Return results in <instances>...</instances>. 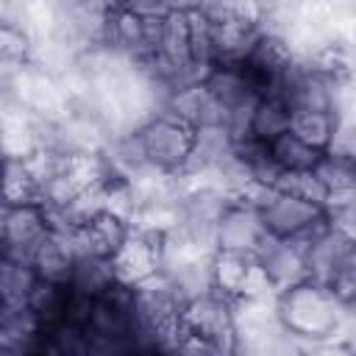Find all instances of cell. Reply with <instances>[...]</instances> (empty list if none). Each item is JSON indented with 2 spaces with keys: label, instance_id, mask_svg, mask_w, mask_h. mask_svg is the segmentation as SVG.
Returning <instances> with one entry per match:
<instances>
[{
  "label": "cell",
  "instance_id": "obj_15",
  "mask_svg": "<svg viewBox=\"0 0 356 356\" xmlns=\"http://www.w3.org/2000/svg\"><path fill=\"white\" fill-rule=\"evenodd\" d=\"M44 325L31 306L6 309L0 306V353L3 356H25L42 353Z\"/></svg>",
  "mask_w": 356,
  "mask_h": 356
},
{
  "label": "cell",
  "instance_id": "obj_25",
  "mask_svg": "<svg viewBox=\"0 0 356 356\" xmlns=\"http://www.w3.org/2000/svg\"><path fill=\"white\" fill-rule=\"evenodd\" d=\"M328 222L339 234H345L350 242H356V192L334 197L328 203Z\"/></svg>",
  "mask_w": 356,
  "mask_h": 356
},
{
  "label": "cell",
  "instance_id": "obj_11",
  "mask_svg": "<svg viewBox=\"0 0 356 356\" xmlns=\"http://www.w3.org/2000/svg\"><path fill=\"white\" fill-rule=\"evenodd\" d=\"M253 259L261 267V273H264V278H267V284L273 286L275 295L309 278L306 253L292 239H278V236L267 234L264 242L259 245V250L253 253Z\"/></svg>",
  "mask_w": 356,
  "mask_h": 356
},
{
  "label": "cell",
  "instance_id": "obj_8",
  "mask_svg": "<svg viewBox=\"0 0 356 356\" xmlns=\"http://www.w3.org/2000/svg\"><path fill=\"white\" fill-rule=\"evenodd\" d=\"M47 231H50V217L39 200L36 203H3V214H0L3 256L28 259Z\"/></svg>",
  "mask_w": 356,
  "mask_h": 356
},
{
  "label": "cell",
  "instance_id": "obj_9",
  "mask_svg": "<svg viewBox=\"0 0 356 356\" xmlns=\"http://www.w3.org/2000/svg\"><path fill=\"white\" fill-rule=\"evenodd\" d=\"M267 228L261 220V211L250 195H234L220 217L217 225V250H234V253H256L264 242Z\"/></svg>",
  "mask_w": 356,
  "mask_h": 356
},
{
  "label": "cell",
  "instance_id": "obj_4",
  "mask_svg": "<svg viewBox=\"0 0 356 356\" xmlns=\"http://www.w3.org/2000/svg\"><path fill=\"white\" fill-rule=\"evenodd\" d=\"M134 131L150 170L161 175H184L195 145V131L186 122L175 120L167 111H156Z\"/></svg>",
  "mask_w": 356,
  "mask_h": 356
},
{
  "label": "cell",
  "instance_id": "obj_13",
  "mask_svg": "<svg viewBox=\"0 0 356 356\" xmlns=\"http://www.w3.org/2000/svg\"><path fill=\"white\" fill-rule=\"evenodd\" d=\"M28 261H31V267L36 270L39 281L70 284V281H72L75 261H78V245H75L72 234L50 228V231L39 239V245L31 250Z\"/></svg>",
  "mask_w": 356,
  "mask_h": 356
},
{
  "label": "cell",
  "instance_id": "obj_23",
  "mask_svg": "<svg viewBox=\"0 0 356 356\" xmlns=\"http://www.w3.org/2000/svg\"><path fill=\"white\" fill-rule=\"evenodd\" d=\"M281 189L292 192V195H300L312 203H320V206H328L331 203V195L325 189V184L320 181V175L314 170H303V172H284L281 181H278Z\"/></svg>",
  "mask_w": 356,
  "mask_h": 356
},
{
  "label": "cell",
  "instance_id": "obj_24",
  "mask_svg": "<svg viewBox=\"0 0 356 356\" xmlns=\"http://www.w3.org/2000/svg\"><path fill=\"white\" fill-rule=\"evenodd\" d=\"M209 14L242 19V22H253V25H267V11H264L261 0H217V6Z\"/></svg>",
  "mask_w": 356,
  "mask_h": 356
},
{
  "label": "cell",
  "instance_id": "obj_7",
  "mask_svg": "<svg viewBox=\"0 0 356 356\" xmlns=\"http://www.w3.org/2000/svg\"><path fill=\"white\" fill-rule=\"evenodd\" d=\"M167 259V234L150 231V228H136L125 239V245L114 253V270L117 278L128 286H136L164 270Z\"/></svg>",
  "mask_w": 356,
  "mask_h": 356
},
{
  "label": "cell",
  "instance_id": "obj_20",
  "mask_svg": "<svg viewBox=\"0 0 356 356\" xmlns=\"http://www.w3.org/2000/svg\"><path fill=\"white\" fill-rule=\"evenodd\" d=\"M270 156L275 159V164L281 167V172H303V170H314L320 156L325 150H317L314 145H309L306 139H300L298 134L286 131L281 136H275L270 145Z\"/></svg>",
  "mask_w": 356,
  "mask_h": 356
},
{
  "label": "cell",
  "instance_id": "obj_3",
  "mask_svg": "<svg viewBox=\"0 0 356 356\" xmlns=\"http://www.w3.org/2000/svg\"><path fill=\"white\" fill-rule=\"evenodd\" d=\"M234 195L217 184V181H186L184 195H181V206H178V225L172 231V236H178L181 242L214 253L217 250V225L220 217L228 206Z\"/></svg>",
  "mask_w": 356,
  "mask_h": 356
},
{
  "label": "cell",
  "instance_id": "obj_12",
  "mask_svg": "<svg viewBox=\"0 0 356 356\" xmlns=\"http://www.w3.org/2000/svg\"><path fill=\"white\" fill-rule=\"evenodd\" d=\"M161 111L186 122L192 131H200V128H209V125H222V120H225L222 106L209 92L206 81H192V83H184V86L172 89L167 95Z\"/></svg>",
  "mask_w": 356,
  "mask_h": 356
},
{
  "label": "cell",
  "instance_id": "obj_2",
  "mask_svg": "<svg viewBox=\"0 0 356 356\" xmlns=\"http://www.w3.org/2000/svg\"><path fill=\"white\" fill-rule=\"evenodd\" d=\"M175 350L184 353H236V300L209 289L186 300Z\"/></svg>",
  "mask_w": 356,
  "mask_h": 356
},
{
  "label": "cell",
  "instance_id": "obj_27",
  "mask_svg": "<svg viewBox=\"0 0 356 356\" xmlns=\"http://www.w3.org/2000/svg\"><path fill=\"white\" fill-rule=\"evenodd\" d=\"M156 6H159V14H186L197 8L195 0H156Z\"/></svg>",
  "mask_w": 356,
  "mask_h": 356
},
{
  "label": "cell",
  "instance_id": "obj_28",
  "mask_svg": "<svg viewBox=\"0 0 356 356\" xmlns=\"http://www.w3.org/2000/svg\"><path fill=\"white\" fill-rule=\"evenodd\" d=\"M345 348L356 350V303L348 306V317H345Z\"/></svg>",
  "mask_w": 356,
  "mask_h": 356
},
{
  "label": "cell",
  "instance_id": "obj_14",
  "mask_svg": "<svg viewBox=\"0 0 356 356\" xmlns=\"http://www.w3.org/2000/svg\"><path fill=\"white\" fill-rule=\"evenodd\" d=\"M131 231H134V222L128 217L108 211V209H97L81 231H72V239L78 245V256L81 253H97V256L114 259V253L125 245Z\"/></svg>",
  "mask_w": 356,
  "mask_h": 356
},
{
  "label": "cell",
  "instance_id": "obj_18",
  "mask_svg": "<svg viewBox=\"0 0 356 356\" xmlns=\"http://www.w3.org/2000/svg\"><path fill=\"white\" fill-rule=\"evenodd\" d=\"M117 284H120V278H117L114 261L108 256H97V253H81L78 256L75 270H72V281H70L72 289L97 298V295H106Z\"/></svg>",
  "mask_w": 356,
  "mask_h": 356
},
{
  "label": "cell",
  "instance_id": "obj_6",
  "mask_svg": "<svg viewBox=\"0 0 356 356\" xmlns=\"http://www.w3.org/2000/svg\"><path fill=\"white\" fill-rule=\"evenodd\" d=\"M211 289H217L231 300L275 295L256 259L250 253H234V250L211 253Z\"/></svg>",
  "mask_w": 356,
  "mask_h": 356
},
{
  "label": "cell",
  "instance_id": "obj_17",
  "mask_svg": "<svg viewBox=\"0 0 356 356\" xmlns=\"http://www.w3.org/2000/svg\"><path fill=\"white\" fill-rule=\"evenodd\" d=\"M36 286H39V275L31 267L28 259L3 256V264H0V306H6V309L28 306Z\"/></svg>",
  "mask_w": 356,
  "mask_h": 356
},
{
  "label": "cell",
  "instance_id": "obj_19",
  "mask_svg": "<svg viewBox=\"0 0 356 356\" xmlns=\"http://www.w3.org/2000/svg\"><path fill=\"white\" fill-rule=\"evenodd\" d=\"M337 120L339 114L331 108H292L289 131L314 145L317 150H328L337 131Z\"/></svg>",
  "mask_w": 356,
  "mask_h": 356
},
{
  "label": "cell",
  "instance_id": "obj_16",
  "mask_svg": "<svg viewBox=\"0 0 356 356\" xmlns=\"http://www.w3.org/2000/svg\"><path fill=\"white\" fill-rule=\"evenodd\" d=\"M292 122V106L286 97L275 95V92H264L250 114V125H248V136L259 139L264 145H270L275 136L286 134Z\"/></svg>",
  "mask_w": 356,
  "mask_h": 356
},
{
  "label": "cell",
  "instance_id": "obj_10",
  "mask_svg": "<svg viewBox=\"0 0 356 356\" xmlns=\"http://www.w3.org/2000/svg\"><path fill=\"white\" fill-rule=\"evenodd\" d=\"M298 245L306 253L309 278L323 286H331V281L339 275V270L348 264V259L356 250V242H350L345 234H339L331 222H325L323 228H317Z\"/></svg>",
  "mask_w": 356,
  "mask_h": 356
},
{
  "label": "cell",
  "instance_id": "obj_21",
  "mask_svg": "<svg viewBox=\"0 0 356 356\" xmlns=\"http://www.w3.org/2000/svg\"><path fill=\"white\" fill-rule=\"evenodd\" d=\"M314 172L325 184L331 200L356 192V159L353 156H345V153H337V150H325L320 156Z\"/></svg>",
  "mask_w": 356,
  "mask_h": 356
},
{
  "label": "cell",
  "instance_id": "obj_22",
  "mask_svg": "<svg viewBox=\"0 0 356 356\" xmlns=\"http://www.w3.org/2000/svg\"><path fill=\"white\" fill-rule=\"evenodd\" d=\"M39 184L36 175L22 156H6V181H3V203H36Z\"/></svg>",
  "mask_w": 356,
  "mask_h": 356
},
{
  "label": "cell",
  "instance_id": "obj_1",
  "mask_svg": "<svg viewBox=\"0 0 356 356\" xmlns=\"http://www.w3.org/2000/svg\"><path fill=\"white\" fill-rule=\"evenodd\" d=\"M275 312L284 331L303 348H325L345 339L348 306L334 295V289L306 278L275 295Z\"/></svg>",
  "mask_w": 356,
  "mask_h": 356
},
{
  "label": "cell",
  "instance_id": "obj_5",
  "mask_svg": "<svg viewBox=\"0 0 356 356\" xmlns=\"http://www.w3.org/2000/svg\"><path fill=\"white\" fill-rule=\"evenodd\" d=\"M264 228L270 236L278 239H292V242H303L309 234H314L317 228H323L328 222V206L312 203L300 195H292L281 186L273 189H261L253 195Z\"/></svg>",
  "mask_w": 356,
  "mask_h": 356
},
{
  "label": "cell",
  "instance_id": "obj_26",
  "mask_svg": "<svg viewBox=\"0 0 356 356\" xmlns=\"http://www.w3.org/2000/svg\"><path fill=\"white\" fill-rule=\"evenodd\" d=\"M111 8H128L136 14H159L156 0H111Z\"/></svg>",
  "mask_w": 356,
  "mask_h": 356
},
{
  "label": "cell",
  "instance_id": "obj_29",
  "mask_svg": "<svg viewBox=\"0 0 356 356\" xmlns=\"http://www.w3.org/2000/svg\"><path fill=\"white\" fill-rule=\"evenodd\" d=\"M197 3V11H211L217 6V0H195Z\"/></svg>",
  "mask_w": 356,
  "mask_h": 356
}]
</instances>
